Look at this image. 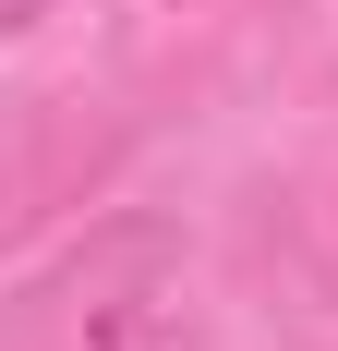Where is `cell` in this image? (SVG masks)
<instances>
[{
    "mask_svg": "<svg viewBox=\"0 0 338 351\" xmlns=\"http://www.w3.org/2000/svg\"><path fill=\"white\" fill-rule=\"evenodd\" d=\"M169 303H181V230L157 206H109L0 303V351H157Z\"/></svg>",
    "mask_w": 338,
    "mask_h": 351,
    "instance_id": "obj_1",
    "label": "cell"
},
{
    "mask_svg": "<svg viewBox=\"0 0 338 351\" xmlns=\"http://www.w3.org/2000/svg\"><path fill=\"white\" fill-rule=\"evenodd\" d=\"M25 12H36V0H0V36H12V25H25Z\"/></svg>",
    "mask_w": 338,
    "mask_h": 351,
    "instance_id": "obj_2",
    "label": "cell"
},
{
    "mask_svg": "<svg viewBox=\"0 0 338 351\" xmlns=\"http://www.w3.org/2000/svg\"><path fill=\"white\" fill-rule=\"evenodd\" d=\"M326 254H338V206H326Z\"/></svg>",
    "mask_w": 338,
    "mask_h": 351,
    "instance_id": "obj_3",
    "label": "cell"
}]
</instances>
